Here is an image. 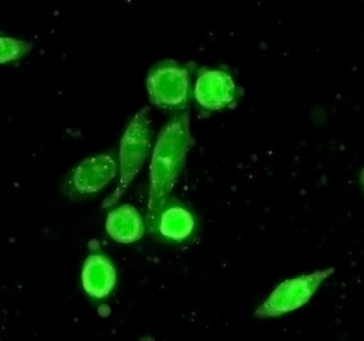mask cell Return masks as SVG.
Listing matches in <instances>:
<instances>
[{"mask_svg":"<svg viewBox=\"0 0 364 341\" xmlns=\"http://www.w3.org/2000/svg\"><path fill=\"white\" fill-rule=\"evenodd\" d=\"M33 44L18 38L0 36V64L21 59L31 51Z\"/></svg>","mask_w":364,"mask_h":341,"instance_id":"cell-10","label":"cell"},{"mask_svg":"<svg viewBox=\"0 0 364 341\" xmlns=\"http://www.w3.org/2000/svg\"><path fill=\"white\" fill-rule=\"evenodd\" d=\"M107 233L119 243H132L144 235V226L138 210L132 205H124L109 214Z\"/></svg>","mask_w":364,"mask_h":341,"instance_id":"cell-8","label":"cell"},{"mask_svg":"<svg viewBox=\"0 0 364 341\" xmlns=\"http://www.w3.org/2000/svg\"><path fill=\"white\" fill-rule=\"evenodd\" d=\"M117 272L112 261L102 255H91L85 261L82 271L85 290L96 299L106 298L114 288Z\"/></svg>","mask_w":364,"mask_h":341,"instance_id":"cell-7","label":"cell"},{"mask_svg":"<svg viewBox=\"0 0 364 341\" xmlns=\"http://www.w3.org/2000/svg\"><path fill=\"white\" fill-rule=\"evenodd\" d=\"M151 127L149 109H141L124 132L119 151L121 178L114 192L104 201V207H110L119 201L136 177L146 160L151 147Z\"/></svg>","mask_w":364,"mask_h":341,"instance_id":"cell-2","label":"cell"},{"mask_svg":"<svg viewBox=\"0 0 364 341\" xmlns=\"http://www.w3.org/2000/svg\"><path fill=\"white\" fill-rule=\"evenodd\" d=\"M149 100L161 108H179L188 100L190 74L174 60H164L154 65L146 80Z\"/></svg>","mask_w":364,"mask_h":341,"instance_id":"cell-4","label":"cell"},{"mask_svg":"<svg viewBox=\"0 0 364 341\" xmlns=\"http://www.w3.org/2000/svg\"><path fill=\"white\" fill-rule=\"evenodd\" d=\"M360 180H361V184H363V189H364V169H363V172H361Z\"/></svg>","mask_w":364,"mask_h":341,"instance_id":"cell-11","label":"cell"},{"mask_svg":"<svg viewBox=\"0 0 364 341\" xmlns=\"http://www.w3.org/2000/svg\"><path fill=\"white\" fill-rule=\"evenodd\" d=\"M117 164L109 154L87 158L74 169L68 184L78 194H92L102 190L117 175Z\"/></svg>","mask_w":364,"mask_h":341,"instance_id":"cell-5","label":"cell"},{"mask_svg":"<svg viewBox=\"0 0 364 341\" xmlns=\"http://www.w3.org/2000/svg\"><path fill=\"white\" fill-rule=\"evenodd\" d=\"M333 273L335 268H327L282 283L256 310V316L259 318L279 317L303 308Z\"/></svg>","mask_w":364,"mask_h":341,"instance_id":"cell-3","label":"cell"},{"mask_svg":"<svg viewBox=\"0 0 364 341\" xmlns=\"http://www.w3.org/2000/svg\"><path fill=\"white\" fill-rule=\"evenodd\" d=\"M190 115L171 120L160 132L151 162L149 209L158 211L178 180L191 147Z\"/></svg>","mask_w":364,"mask_h":341,"instance_id":"cell-1","label":"cell"},{"mask_svg":"<svg viewBox=\"0 0 364 341\" xmlns=\"http://www.w3.org/2000/svg\"><path fill=\"white\" fill-rule=\"evenodd\" d=\"M235 81L228 73L220 70H205L199 74L195 85V98L205 109L222 110L235 100Z\"/></svg>","mask_w":364,"mask_h":341,"instance_id":"cell-6","label":"cell"},{"mask_svg":"<svg viewBox=\"0 0 364 341\" xmlns=\"http://www.w3.org/2000/svg\"><path fill=\"white\" fill-rule=\"evenodd\" d=\"M160 231L168 239L181 241L194 229V219L188 210L172 207L166 210L160 218Z\"/></svg>","mask_w":364,"mask_h":341,"instance_id":"cell-9","label":"cell"}]
</instances>
